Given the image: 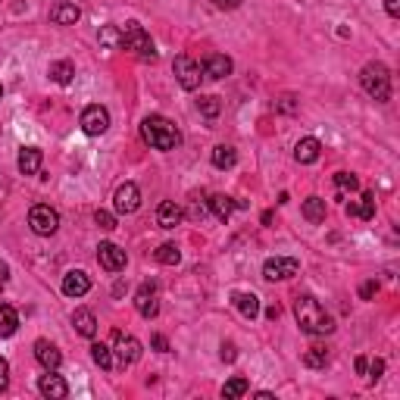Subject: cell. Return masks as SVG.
I'll list each match as a JSON object with an SVG mask.
<instances>
[{
  "label": "cell",
  "mask_w": 400,
  "mask_h": 400,
  "mask_svg": "<svg viewBox=\"0 0 400 400\" xmlns=\"http://www.w3.org/2000/svg\"><path fill=\"white\" fill-rule=\"evenodd\" d=\"M294 319L301 325V332H307V335H332L335 332V319L309 294H301L294 301Z\"/></svg>",
  "instance_id": "cell-1"
},
{
  "label": "cell",
  "mask_w": 400,
  "mask_h": 400,
  "mask_svg": "<svg viewBox=\"0 0 400 400\" xmlns=\"http://www.w3.org/2000/svg\"><path fill=\"white\" fill-rule=\"evenodd\" d=\"M141 138H144L153 151H175L182 135H178V128L166 116H147L144 122H141Z\"/></svg>",
  "instance_id": "cell-2"
},
{
  "label": "cell",
  "mask_w": 400,
  "mask_h": 400,
  "mask_svg": "<svg viewBox=\"0 0 400 400\" xmlns=\"http://www.w3.org/2000/svg\"><path fill=\"white\" fill-rule=\"evenodd\" d=\"M360 85L369 97H375L379 104H385L391 97V73L385 63H366L360 73Z\"/></svg>",
  "instance_id": "cell-3"
},
{
  "label": "cell",
  "mask_w": 400,
  "mask_h": 400,
  "mask_svg": "<svg viewBox=\"0 0 400 400\" xmlns=\"http://www.w3.org/2000/svg\"><path fill=\"white\" fill-rule=\"evenodd\" d=\"M122 47H125V50H131L135 57H141V59H153V57H157L151 35H147L138 22H128V26L122 28Z\"/></svg>",
  "instance_id": "cell-4"
},
{
  "label": "cell",
  "mask_w": 400,
  "mask_h": 400,
  "mask_svg": "<svg viewBox=\"0 0 400 400\" xmlns=\"http://www.w3.org/2000/svg\"><path fill=\"white\" fill-rule=\"evenodd\" d=\"M28 225H32L35 235L50 238V235H57V229H59V213L47 204H38V207H32V213H28Z\"/></svg>",
  "instance_id": "cell-5"
},
{
  "label": "cell",
  "mask_w": 400,
  "mask_h": 400,
  "mask_svg": "<svg viewBox=\"0 0 400 400\" xmlns=\"http://www.w3.org/2000/svg\"><path fill=\"white\" fill-rule=\"evenodd\" d=\"M172 69H175V79L178 85L184 88V91H197L200 88V82H204V69H200V63H194L191 57H175V63H172Z\"/></svg>",
  "instance_id": "cell-6"
},
{
  "label": "cell",
  "mask_w": 400,
  "mask_h": 400,
  "mask_svg": "<svg viewBox=\"0 0 400 400\" xmlns=\"http://www.w3.org/2000/svg\"><path fill=\"white\" fill-rule=\"evenodd\" d=\"M301 272V263L294 256H272V260L263 263V278L266 282H285V278L297 276Z\"/></svg>",
  "instance_id": "cell-7"
},
{
  "label": "cell",
  "mask_w": 400,
  "mask_h": 400,
  "mask_svg": "<svg viewBox=\"0 0 400 400\" xmlns=\"http://www.w3.org/2000/svg\"><path fill=\"white\" fill-rule=\"evenodd\" d=\"M113 350H116L119 366H135L141 360V341L122 332H113Z\"/></svg>",
  "instance_id": "cell-8"
},
{
  "label": "cell",
  "mask_w": 400,
  "mask_h": 400,
  "mask_svg": "<svg viewBox=\"0 0 400 400\" xmlns=\"http://www.w3.org/2000/svg\"><path fill=\"white\" fill-rule=\"evenodd\" d=\"M113 207H116L119 216H131V213L141 207V191L135 182H125L116 188V197H113Z\"/></svg>",
  "instance_id": "cell-9"
},
{
  "label": "cell",
  "mask_w": 400,
  "mask_h": 400,
  "mask_svg": "<svg viewBox=\"0 0 400 400\" xmlns=\"http://www.w3.org/2000/svg\"><path fill=\"white\" fill-rule=\"evenodd\" d=\"M79 125H82V131H85V135H104V131L110 128V113H106V106H100V104L85 106Z\"/></svg>",
  "instance_id": "cell-10"
},
{
  "label": "cell",
  "mask_w": 400,
  "mask_h": 400,
  "mask_svg": "<svg viewBox=\"0 0 400 400\" xmlns=\"http://www.w3.org/2000/svg\"><path fill=\"white\" fill-rule=\"evenodd\" d=\"M97 263L104 266L106 272H122V269H125V263H128V256H125V250L119 247V244L104 241V244L97 247Z\"/></svg>",
  "instance_id": "cell-11"
},
{
  "label": "cell",
  "mask_w": 400,
  "mask_h": 400,
  "mask_svg": "<svg viewBox=\"0 0 400 400\" xmlns=\"http://www.w3.org/2000/svg\"><path fill=\"white\" fill-rule=\"evenodd\" d=\"M38 391L44 394L47 400H63L69 394V385L63 381V375H57V369H47V375H41Z\"/></svg>",
  "instance_id": "cell-12"
},
{
  "label": "cell",
  "mask_w": 400,
  "mask_h": 400,
  "mask_svg": "<svg viewBox=\"0 0 400 400\" xmlns=\"http://www.w3.org/2000/svg\"><path fill=\"white\" fill-rule=\"evenodd\" d=\"M135 307H138V313L144 316V319H153V316L160 313L157 288H153V282H144V285L138 288V297H135Z\"/></svg>",
  "instance_id": "cell-13"
},
{
  "label": "cell",
  "mask_w": 400,
  "mask_h": 400,
  "mask_svg": "<svg viewBox=\"0 0 400 400\" xmlns=\"http://www.w3.org/2000/svg\"><path fill=\"white\" fill-rule=\"evenodd\" d=\"M200 69H204V79L219 82V79H225V75H231V59L225 57V53H210Z\"/></svg>",
  "instance_id": "cell-14"
},
{
  "label": "cell",
  "mask_w": 400,
  "mask_h": 400,
  "mask_svg": "<svg viewBox=\"0 0 400 400\" xmlns=\"http://www.w3.org/2000/svg\"><path fill=\"white\" fill-rule=\"evenodd\" d=\"M88 291H91V278H88L82 269H73L63 276V294L66 297H85Z\"/></svg>",
  "instance_id": "cell-15"
},
{
  "label": "cell",
  "mask_w": 400,
  "mask_h": 400,
  "mask_svg": "<svg viewBox=\"0 0 400 400\" xmlns=\"http://www.w3.org/2000/svg\"><path fill=\"white\" fill-rule=\"evenodd\" d=\"M79 19H82V10L75 7V3L59 0V3H53V7H50V22H53V26H75Z\"/></svg>",
  "instance_id": "cell-16"
},
{
  "label": "cell",
  "mask_w": 400,
  "mask_h": 400,
  "mask_svg": "<svg viewBox=\"0 0 400 400\" xmlns=\"http://www.w3.org/2000/svg\"><path fill=\"white\" fill-rule=\"evenodd\" d=\"M35 360L41 363L44 369H59V363H63V354L57 350V344H50V341H35Z\"/></svg>",
  "instance_id": "cell-17"
},
{
  "label": "cell",
  "mask_w": 400,
  "mask_h": 400,
  "mask_svg": "<svg viewBox=\"0 0 400 400\" xmlns=\"http://www.w3.org/2000/svg\"><path fill=\"white\" fill-rule=\"evenodd\" d=\"M41 163H44V153H41L38 147H22V151H19V160H16V166H19L22 175H38V172H41Z\"/></svg>",
  "instance_id": "cell-18"
},
{
  "label": "cell",
  "mask_w": 400,
  "mask_h": 400,
  "mask_svg": "<svg viewBox=\"0 0 400 400\" xmlns=\"http://www.w3.org/2000/svg\"><path fill=\"white\" fill-rule=\"evenodd\" d=\"M182 219H184V213L175 200H163V204L157 207V225L160 229H175Z\"/></svg>",
  "instance_id": "cell-19"
},
{
  "label": "cell",
  "mask_w": 400,
  "mask_h": 400,
  "mask_svg": "<svg viewBox=\"0 0 400 400\" xmlns=\"http://www.w3.org/2000/svg\"><path fill=\"white\" fill-rule=\"evenodd\" d=\"M319 153H322V144L316 138H301V141H297V147H294V160H297V163H303V166L316 163Z\"/></svg>",
  "instance_id": "cell-20"
},
{
  "label": "cell",
  "mask_w": 400,
  "mask_h": 400,
  "mask_svg": "<svg viewBox=\"0 0 400 400\" xmlns=\"http://www.w3.org/2000/svg\"><path fill=\"white\" fill-rule=\"evenodd\" d=\"M73 325L82 338H94L97 335V319H94L91 309H75L73 313Z\"/></svg>",
  "instance_id": "cell-21"
},
{
  "label": "cell",
  "mask_w": 400,
  "mask_h": 400,
  "mask_svg": "<svg viewBox=\"0 0 400 400\" xmlns=\"http://www.w3.org/2000/svg\"><path fill=\"white\" fill-rule=\"evenodd\" d=\"M344 210H347V216H360L363 222H369V219L375 216V194L366 191V194L360 197V204H347Z\"/></svg>",
  "instance_id": "cell-22"
},
{
  "label": "cell",
  "mask_w": 400,
  "mask_h": 400,
  "mask_svg": "<svg viewBox=\"0 0 400 400\" xmlns=\"http://www.w3.org/2000/svg\"><path fill=\"white\" fill-rule=\"evenodd\" d=\"M235 307H238V313L244 316V319H254V316H260V297L256 294H247V291H238L235 297Z\"/></svg>",
  "instance_id": "cell-23"
},
{
  "label": "cell",
  "mask_w": 400,
  "mask_h": 400,
  "mask_svg": "<svg viewBox=\"0 0 400 400\" xmlns=\"http://www.w3.org/2000/svg\"><path fill=\"white\" fill-rule=\"evenodd\" d=\"M47 75H50V82H57V85H69V82L75 79V66L69 63V59H57V63H50Z\"/></svg>",
  "instance_id": "cell-24"
},
{
  "label": "cell",
  "mask_w": 400,
  "mask_h": 400,
  "mask_svg": "<svg viewBox=\"0 0 400 400\" xmlns=\"http://www.w3.org/2000/svg\"><path fill=\"white\" fill-rule=\"evenodd\" d=\"M301 213L307 222H325V200H322V197H307Z\"/></svg>",
  "instance_id": "cell-25"
},
{
  "label": "cell",
  "mask_w": 400,
  "mask_h": 400,
  "mask_svg": "<svg viewBox=\"0 0 400 400\" xmlns=\"http://www.w3.org/2000/svg\"><path fill=\"white\" fill-rule=\"evenodd\" d=\"M19 328V313L10 303H0V338H10Z\"/></svg>",
  "instance_id": "cell-26"
},
{
  "label": "cell",
  "mask_w": 400,
  "mask_h": 400,
  "mask_svg": "<svg viewBox=\"0 0 400 400\" xmlns=\"http://www.w3.org/2000/svg\"><path fill=\"white\" fill-rule=\"evenodd\" d=\"M235 207H238V200H231V197H225V194H213L210 197L213 216L222 219V222H229V216H231V210H235Z\"/></svg>",
  "instance_id": "cell-27"
},
{
  "label": "cell",
  "mask_w": 400,
  "mask_h": 400,
  "mask_svg": "<svg viewBox=\"0 0 400 400\" xmlns=\"http://www.w3.org/2000/svg\"><path fill=\"white\" fill-rule=\"evenodd\" d=\"M235 163H238L235 147H229V144L213 147V166H216V169H231Z\"/></svg>",
  "instance_id": "cell-28"
},
{
  "label": "cell",
  "mask_w": 400,
  "mask_h": 400,
  "mask_svg": "<svg viewBox=\"0 0 400 400\" xmlns=\"http://www.w3.org/2000/svg\"><path fill=\"white\" fill-rule=\"evenodd\" d=\"M247 391H250V381L244 379V375H235V379H229V381L222 385V397H229V400L244 397Z\"/></svg>",
  "instance_id": "cell-29"
},
{
  "label": "cell",
  "mask_w": 400,
  "mask_h": 400,
  "mask_svg": "<svg viewBox=\"0 0 400 400\" xmlns=\"http://www.w3.org/2000/svg\"><path fill=\"white\" fill-rule=\"evenodd\" d=\"M91 360L97 363L100 369H113V347H110V344L94 341L91 344Z\"/></svg>",
  "instance_id": "cell-30"
},
{
  "label": "cell",
  "mask_w": 400,
  "mask_h": 400,
  "mask_svg": "<svg viewBox=\"0 0 400 400\" xmlns=\"http://www.w3.org/2000/svg\"><path fill=\"white\" fill-rule=\"evenodd\" d=\"M303 363H307L309 369H325V363H328V350L322 347V344H313V347L303 354Z\"/></svg>",
  "instance_id": "cell-31"
},
{
  "label": "cell",
  "mask_w": 400,
  "mask_h": 400,
  "mask_svg": "<svg viewBox=\"0 0 400 400\" xmlns=\"http://www.w3.org/2000/svg\"><path fill=\"white\" fill-rule=\"evenodd\" d=\"M153 256H157V260L163 263V266H175V263L182 260V250H178L175 244H160L157 254H153Z\"/></svg>",
  "instance_id": "cell-32"
},
{
  "label": "cell",
  "mask_w": 400,
  "mask_h": 400,
  "mask_svg": "<svg viewBox=\"0 0 400 400\" xmlns=\"http://www.w3.org/2000/svg\"><path fill=\"white\" fill-rule=\"evenodd\" d=\"M197 110L204 113L207 119H216L219 113H222V104H219V97H213V94H204V97L197 100Z\"/></svg>",
  "instance_id": "cell-33"
},
{
  "label": "cell",
  "mask_w": 400,
  "mask_h": 400,
  "mask_svg": "<svg viewBox=\"0 0 400 400\" xmlns=\"http://www.w3.org/2000/svg\"><path fill=\"white\" fill-rule=\"evenodd\" d=\"M100 44L104 47H122V28H116V26L100 28Z\"/></svg>",
  "instance_id": "cell-34"
},
{
  "label": "cell",
  "mask_w": 400,
  "mask_h": 400,
  "mask_svg": "<svg viewBox=\"0 0 400 400\" xmlns=\"http://www.w3.org/2000/svg\"><path fill=\"white\" fill-rule=\"evenodd\" d=\"M335 188L341 191V194H347V191H356V188H360V178H356L354 172H338V175H335Z\"/></svg>",
  "instance_id": "cell-35"
},
{
  "label": "cell",
  "mask_w": 400,
  "mask_h": 400,
  "mask_svg": "<svg viewBox=\"0 0 400 400\" xmlns=\"http://www.w3.org/2000/svg\"><path fill=\"white\" fill-rule=\"evenodd\" d=\"M94 222H97L104 231H113V229H116V216H113V213H106V210H97V213H94Z\"/></svg>",
  "instance_id": "cell-36"
},
{
  "label": "cell",
  "mask_w": 400,
  "mask_h": 400,
  "mask_svg": "<svg viewBox=\"0 0 400 400\" xmlns=\"http://www.w3.org/2000/svg\"><path fill=\"white\" fill-rule=\"evenodd\" d=\"M7 388H10V363L0 356V394L7 391Z\"/></svg>",
  "instance_id": "cell-37"
},
{
  "label": "cell",
  "mask_w": 400,
  "mask_h": 400,
  "mask_svg": "<svg viewBox=\"0 0 400 400\" xmlns=\"http://www.w3.org/2000/svg\"><path fill=\"white\" fill-rule=\"evenodd\" d=\"M366 372H369V379H372V381H379L381 372H385V360H372V363L366 366Z\"/></svg>",
  "instance_id": "cell-38"
},
{
  "label": "cell",
  "mask_w": 400,
  "mask_h": 400,
  "mask_svg": "<svg viewBox=\"0 0 400 400\" xmlns=\"http://www.w3.org/2000/svg\"><path fill=\"white\" fill-rule=\"evenodd\" d=\"M375 291H379V282H363L360 297H363V301H372V297H375Z\"/></svg>",
  "instance_id": "cell-39"
},
{
  "label": "cell",
  "mask_w": 400,
  "mask_h": 400,
  "mask_svg": "<svg viewBox=\"0 0 400 400\" xmlns=\"http://www.w3.org/2000/svg\"><path fill=\"white\" fill-rule=\"evenodd\" d=\"M235 356H238L235 344H231V341H222V360H225V363H235Z\"/></svg>",
  "instance_id": "cell-40"
},
{
  "label": "cell",
  "mask_w": 400,
  "mask_h": 400,
  "mask_svg": "<svg viewBox=\"0 0 400 400\" xmlns=\"http://www.w3.org/2000/svg\"><path fill=\"white\" fill-rule=\"evenodd\" d=\"M151 344H153V350H160V354H166V350H169V341H166V335H153Z\"/></svg>",
  "instance_id": "cell-41"
},
{
  "label": "cell",
  "mask_w": 400,
  "mask_h": 400,
  "mask_svg": "<svg viewBox=\"0 0 400 400\" xmlns=\"http://www.w3.org/2000/svg\"><path fill=\"white\" fill-rule=\"evenodd\" d=\"M213 7H219V10H235V7H241V0H213Z\"/></svg>",
  "instance_id": "cell-42"
},
{
  "label": "cell",
  "mask_w": 400,
  "mask_h": 400,
  "mask_svg": "<svg viewBox=\"0 0 400 400\" xmlns=\"http://www.w3.org/2000/svg\"><path fill=\"white\" fill-rule=\"evenodd\" d=\"M385 10H388V16L397 19V16H400V0H385Z\"/></svg>",
  "instance_id": "cell-43"
},
{
  "label": "cell",
  "mask_w": 400,
  "mask_h": 400,
  "mask_svg": "<svg viewBox=\"0 0 400 400\" xmlns=\"http://www.w3.org/2000/svg\"><path fill=\"white\" fill-rule=\"evenodd\" d=\"M7 282H10V266L7 263H0V291L7 288Z\"/></svg>",
  "instance_id": "cell-44"
},
{
  "label": "cell",
  "mask_w": 400,
  "mask_h": 400,
  "mask_svg": "<svg viewBox=\"0 0 400 400\" xmlns=\"http://www.w3.org/2000/svg\"><path fill=\"white\" fill-rule=\"evenodd\" d=\"M278 106H282L285 113H294V106H297V104H294V97L288 94V97H282V104H278Z\"/></svg>",
  "instance_id": "cell-45"
},
{
  "label": "cell",
  "mask_w": 400,
  "mask_h": 400,
  "mask_svg": "<svg viewBox=\"0 0 400 400\" xmlns=\"http://www.w3.org/2000/svg\"><path fill=\"white\" fill-rule=\"evenodd\" d=\"M366 366H369V360H366V356H356V372H360V375H366Z\"/></svg>",
  "instance_id": "cell-46"
},
{
  "label": "cell",
  "mask_w": 400,
  "mask_h": 400,
  "mask_svg": "<svg viewBox=\"0 0 400 400\" xmlns=\"http://www.w3.org/2000/svg\"><path fill=\"white\" fill-rule=\"evenodd\" d=\"M266 316H269V319H278V316H282V309H278V307H269V309H266Z\"/></svg>",
  "instance_id": "cell-47"
},
{
  "label": "cell",
  "mask_w": 400,
  "mask_h": 400,
  "mask_svg": "<svg viewBox=\"0 0 400 400\" xmlns=\"http://www.w3.org/2000/svg\"><path fill=\"white\" fill-rule=\"evenodd\" d=\"M113 294H116V297H119V294H125V282H116V288H113Z\"/></svg>",
  "instance_id": "cell-48"
},
{
  "label": "cell",
  "mask_w": 400,
  "mask_h": 400,
  "mask_svg": "<svg viewBox=\"0 0 400 400\" xmlns=\"http://www.w3.org/2000/svg\"><path fill=\"white\" fill-rule=\"evenodd\" d=\"M0 100H3V85H0Z\"/></svg>",
  "instance_id": "cell-49"
}]
</instances>
